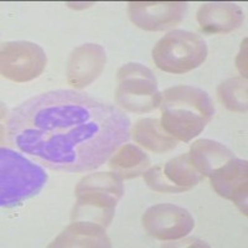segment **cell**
<instances>
[{"instance_id":"1","label":"cell","mask_w":248,"mask_h":248,"mask_svg":"<svg viewBox=\"0 0 248 248\" xmlns=\"http://www.w3.org/2000/svg\"><path fill=\"white\" fill-rule=\"evenodd\" d=\"M6 137L51 170L98 169L127 143L129 117L117 106L72 90L40 93L12 110Z\"/></svg>"},{"instance_id":"2","label":"cell","mask_w":248,"mask_h":248,"mask_svg":"<svg viewBox=\"0 0 248 248\" xmlns=\"http://www.w3.org/2000/svg\"><path fill=\"white\" fill-rule=\"evenodd\" d=\"M160 110L164 129L176 140L189 143L211 122L215 106L203 90L180 85L161 93Z\"/></svg>"},{"instance_id":"3","label":"cell","mask_w":248,"mask_h":248,"mask_svg":"<svg viewBox=\"0 0 248 248\" xmlns=\"http://www.w3.org/2000/svg\"><path fill=\"white\" fill-rule=\"evenodd\" d=\"M72 221H86L107 229L124 194L123 179L116 172H93L77 183Z\"/></svg>"},{"instance_id":"4","label":"cell","mask_w":248,"mask_h":248,"mask_svg":"<svg viewBox=\"0 0 248 248\" xmlns=\"http://www.w3.org/2000/svg\"><path fill=\"white\" fill-rule=\"evenodd\" d=\"M47 181L43 168L16 150L0 149V205L15 207L39 194Z\"/></svg>"},{"instance_id":"5","label":"cell","mask_w":248,"mask_h":248,"mask_svg":"<svg viewBox=\"0 0 248 248\" xmlns=\"http://www.w3.org/2000/svg\"><path fill=\"white\" fill-rule=\"evenodd\" d=\"M209 48L200 35L186 30H172L153 48V60L164 72L183 75L200 67Z\"/></svg>"},{"instance_id":"6","label":"cell","mask_w":248,"mask_h":248,"mask_svg":"<svg viewBox=\"0 0 248 248\" xmlns=\"http://www.w3.org/2000/svg\"><path fill=\"white\" fill-rule=\"evenodd\" d=\"M117 105L132 113H149L161 103L158 81L147 66L129 62L117 72Z\"/></svg>"},{"instance_id":"7","label":"cell","mask_w":248,"mask_h":248,"mask_svg":"<svg viewBox=\"0 0 248 248\" xmlns=\"http://www.w3.org/2000/svg\"><path fill=\"white\" fill-rule=\"evenodd\" d=\"M47 56L40 45L30 41H9L0 50L1 76L17 83L32 81L43 74Z\"/></svg>"},{"instance_id":"8","label":"cell","mask_w":248,"mask_h":248,"mask_svg":"<svg viewBox=\"0 0 248 248\" xmlns=\"http://www.w3.org/2000/svg\"><path fill=\"white\" fill-rule=\"evenodd\" d=\"M145 231L160 241H176L186 237L195 227V220L189 211L174 203L150 206L141 217Z\"/></svg>"},{"instance_id":"9","label":"cell","mask_w":248,"mask_h":248,"mask_svg":"<svg viewBox=\"0 0 248 248\" xmlns=\"http://www.w3.org/2000/svg\"><path fill=\"white\" fill-rule=\"evenodd\" d=\"M187 12L184 1H129L132 23L147 31H164L180 24Z\"/></svg>"},{"instance_id":"10","label":"cell","mask_w":248,"mask_h":248,"mask_svg":"<svg viewBox=\"0 0 248 248\" xmlns=\"http://www.w3.org/2000/svg\"><path fill=\"white\" fill-rule=\"evenodd\" d=\"M247 161L234 156L209 176L216 194L232 201L245 216H247Z\"/></svg>"},{"instance_id":"11","label":"cell","mask_w":248,"mask_h":248,"mask_svg":"<svg viewBox=\"0 0 248 248\" xmlns=\"http://www.w3.org/2000/svg\"><path fill=\"white\" fill-rule=\"evenodd\" d=\"M107 55L98 44H83L75 48L67 62V82L75 88H85L96 81L105 70Z\"/></svg>"},{"instance_id":"12","label":"cell","mask_w":248,"mask_h":248,"mask_svg":"<svg viewBox=\"0 0 248 248\" xmlns=\"http://www.w3.org/2000/svg\"><path fill=\"white\" fill-rule=\"evenodd\" d=\"M196 19L206 34H229L242 25L245 14L236 4L214 1L202 4L199 8Z\"/></svg>"},{"instance_id":"13","label":"cell","mask_w":248,"mask_h":248,"mask_svg":"<svg viewBox=\"0 0 248 248\" xmlns=\"http://www.w3.org/2000/svg\"><path fill=\"white\" fill-rule=\"evenodd\" d=\"M110 246L106 227L86 221H74L60 233L50 247L108 248Z\"/></svg>"},{"instance_id":"14","label":"cell","mask_w":248,"mask_h":248,"mask_svg":"<svg viewBox=\"0 0 248 248\" xmlns=\"http://www.w3.org/2000/svg\"><path fill=\"white\" fill-rule=\"evenodd\" d=\"M190 159L202 176H210L212 171L236 155L222 143L211 139H199L190 148Z\"/></svg>"},{"instance_id":"15","label":"cell","mask_w":248,"mask_h":248,"mask_svg":"<svg viewBox=\"0 0 248 248\" xmlns=\"http://www.w3.org/2000/svg\"><path fill=\"white\" fill-rule=\"evenodd\" d=\"M132 137L143 148L163 154L178 147V140L164 129L156 118H141L133 125Z\"/></svg>"},{"instance_id":"16","label":"cell","mask_w":248,"mask_h":248,"mask_svg":"<svg viewBox=\"0 0 248 248\" xmlns=\"http://www.w3.org/2000/svg\"><path fill=\"white\" fill-rule=\"evenodd\" d=\"M150 159L134 144H123L109 159V168L122 179L137 178L149 168Z\"/></svg>"},{"instance_id":"17","label":"cell","mask_w":248,"mask_h":248,"mask_svg":"<svg viewBox=\"0 0 248 248\" xmlns=\"http://www.w3.org/2000/svg\"><path fill=\"white\" fill-rule=\"evenodd\" d=\"M163 171L172 184L184 187L186 191L198 185L203 178L192 164L189 153L170 159L164 165Z\"/></svg>"},{"instance_id":"18","label":"cell","mask_w":248,"mask_h":248,"mask_svg":"<svg viewBox=\"0 0 248 248\" xmlns=\"http://www.w3.org/2000/svg\"><path fill=\"white\" fill-rule=\"evenodd\" d=\"M217 96L227 109L237 113H246L247 103V79L233 77L223 81L217 88Z\"/></svg>"},{"instance_id":"19","label":"cell","mask_w":248,"mask_h":248,"mask_svg":"<svg viewBox=\"0 0 248 248\" xmlns=\"http://www.w3.org/2000/svg\"><path fill=\"white\" fill-rule=\"evenodd\" d=\"M144 180L147 183L150 189L158 192H164V194H178V192L186 191L184 187L176 186L172 184L169 179L165 176L163 171V167L155 165L144 172Z\"/></svg>"},{"instance_id":"20","label":"cell","mask_w":248,"mask_h":248,"mask_svg":"<svg viewBox=\"0 0 248 248\" xmlns=\"http://www.w3.org/2000/svg\"><path fill=\"white\" fill-rule=\"evenodd\" d=\"M236 63L243 78H247V39L243 40L242 46H241V52L237 56Z\"/></svg>"},{"instance_id":"21","label":"cell","mask_w":248,"mask_h":248,"mask_svg":"<svg viewBox=\"0 0 248 248\" xmlns=\"http://www.w3.org/2000/svg\"><path fill=\"white\" fill-rule=\"evenodd\" d=\"M167 246H171V247H209V245H206L205 242L198 240V238H187V240H184L183 242Z\"/></svg>"}]
</instances>
